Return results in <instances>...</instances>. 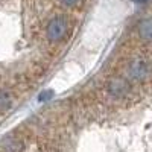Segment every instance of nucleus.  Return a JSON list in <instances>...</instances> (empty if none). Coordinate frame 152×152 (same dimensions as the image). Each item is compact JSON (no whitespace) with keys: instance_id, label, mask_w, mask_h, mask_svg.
Returning a JSON list of instances; mask_svg holds the SVG:
<instances>
[{"instance_id":"obj_1","label":"nucleus","mask_w":152,"mask_h":152,"mask_svg":"<svg viewBox=\"0 0 152 152\" xmlns=\"http://www.w3.org/2000/svg\"><path fill=\"white\" fill-rule=\"evenodd\" d=\"M69 32V20L64 15H56L49 21L47 28H46V37L49 41L58 43L62 41L66 38Z\"/></svg>"},{"instance_id":"obj_2","label":"nucleus","mask_w":152,"mask_h":152,"mask_svg":"<svg viewBox=\"0 0 152 152\" xmlns=\"http://www.w3.org/2000/svg\"><path fill=\"white\" fill-rule=\"evenodd\" d=\"M129 78L134 81H145L146 78H149L151 75V67L146 61L143 59H135L131 62V66L128 69Z\"/></svg>"},{"instance_id":"obj_3","label":"nucleus","mask_w":152,"mask_h":152,"mask_svg":"<svg viewBox=\"0 0 152 152\" xmlns=\"http://www.w3.org/2000/svg\"><path fill=\"white\" fill-rule=\"evenodd\" d=\"M138 35L143 41L152 43V17H146L138 23Z\"/></svg>"},{"instance_id":"obj_4","label":"nucleus","mask_w":152,"mask_h":152,"mask_svg":"<svg viewBox=\"0 0 152 152\" xmlns=\"http://www.w3.org/2000/svg\"><path fill=\"white\" fill-rule=\"evenodd\" d=\"M21 149H23V143L15 137H8L0 145L2 152H21Z\"/></svg>"},{"instance_id":"obj_5","label":"nucleus","mask_w":152,"mask_h":152,"mask_svg":"<svg viewBox=\"0 0 152 152\" xmlns=\"http://www.w3.org/2000/svg\"><path fill=\"white\" fill-rule=\"evenodd\" d=\"M108 90H110V93H111L113 96L119 97V96H122V94L126 93V90H128V85H126V82H125L123 79H114V81L110 82Z\"/></svg>"},{"instance_id":"obj_6","label":"nucleus","mask_w":152,"mask_h":152,"mask_svg":"<svg viewBox=\"0 0 152 152\" xmlns=\"http://www.w3.org/2000/svg\"><path fill=\"white\" fill-rule=\"evenodd\" d=\"M11 104H12V99L9 93H6L5 90H0V113H5L6 110H9Z\"/></svg>"},{"instance_id":"obj_7","label":"nucleus","mask_w":152,"mask_h":152,"mask_svg":"<svg viewBox=\"0 0 152 152\" xmlns=\"http://www.w3.org/2000/svg\"><path fill=\"white\" fill-rule=\"evenodd\" d=\"M61 3L64 6H67V8H73V6H76L79 3V0H61Z\"/></svg>"},{"instance_id":"obj_8","label":"nucleus","mask_w":152,"mask_h":152,"mask_svg":"<svg viewBox=\"0 0 152 152\" xmlns=\"http://www.w3.org/2000/svg\"><path fill=\"white\" fill-rule=\"evenodd\" d=\"M53 97V91H43L41 94H40V100H49V99H52Z\"/></svg>"},{"instance_id":"obj_9","label":"nucleus","mask_w":152,"mask_h":152,"mask_svg":"<svg viewBox=\"0 0 152 152\" xmlns=\"http://www.w3.org/2000/svg\"><path fill=\"white\" fill-rule=\"evenodd\" d=\"M134 2H137V3H143V2H146V0H134Z\"/></svg>"}]
</instances>
